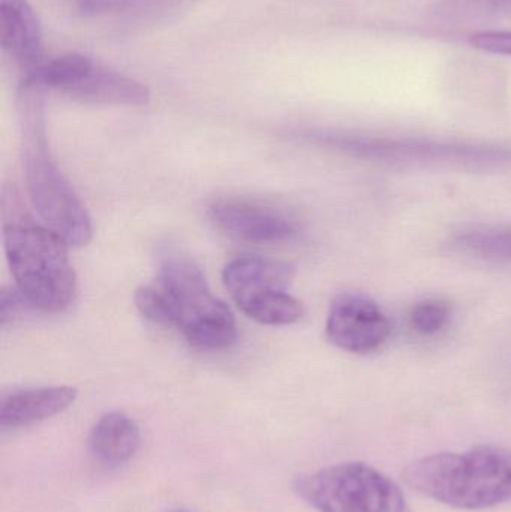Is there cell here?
Returning <instances> with one entry per match:
<instances>
[{
  "label": "cell",
  "mask_w": 511,
  "mask_h": 512,
  "mask_svg": "<svg viewBox=\"0 0 511 512\" xmlns=\"http://www.w3.org/2000/svg\"><path fill=\"white\" fill-rule=\"evenodd\" d=\"M452 248L489 261H511V230L483 227L464 231L453 237Z\"/></svg>",
  "instance_id": "obj_14"
},
{
  "label": "cell",
  "mask_w": 511,
  "mask_h": 512,
  "mask_svg": "<svg viewBox=\"0 0 511 512\" xmlns=\"http://www.w3.org/2000/svg\"><path fill=\"white\" fill-rule=\"evenodd\" d=\"M78 391L72 387H42L14 391L0 400L2 429L32 426L56 417L74 405Z\"/></svg>",
  "instance_id": "obj_9"
},
{
  "label": "cell",
  "mask_w": 511,
  "mask_h": 512,
  "mask_svg": "<svg viewBox=\"0 0 511 512\" xmlns=\"http://www.w3.org/2000/svg\"><path fill=\"white\" fill-rule=\"evenodd\" d=\"M411 489L461 510H486L511 501V453L480 447L468 453H440L405 468Z\"/></svg>",
  "instance_id": "obj_2"
},
{
  "label": "cell",
  "mask_w": 511,
  "mask_h": 512,
  "mask_svg": "<svg viewBox=\"0 0 511 512\" xmlns=\"http://www.w3.org/2000/svg\"><path fill=\"white\" fill-rule=\"evenodd\" d=\"M210 216L221 230L243 242L257 245L290 242L297 234L291 219L276 210L243 201H222L210 207Z\"/></svg>",
  "instance_id": "obj_7"
},
{
  "label": "cell",
  "mask_w": 511,
  "mask_h": 512,
  "mask_svg": "<svg viewBox=\"0 0 511 512\" xmlns=\"http://www.w3.org/2000/svg\"><path fill=\"white\" fill-rule=\"evenodd\" d=\"M294 492L318 512H411L402 490L366 463H341L300 475Z\"/></svg>",
  "instance_id": "obj_5"
},
{
  "label": "cell",
  "mask_w": 511,
  "mask_h": 512,
  "mask_svg": "<svg viewBox=\"0 0 511 512\" xmlns=\"http://www.w3.org/2000/svg\"><path fill=\"white\" fill-rule=\"evenodd\" d=\"M140 447V426L123 412L102 415L89 435L90 453L105 468L126 465Z\"/></svg>",
  "instance_id": "obj_10"
},
{
  "label": "cell",
  "mask_w": 511,
  "mask_h": 512,
  "mask_svg": "<svg viewBox=\"0 0 511 512\" xmlns=\"http://www.w3.org/2000/svg\"><path fill=\"white\" fill-rule=\"evenodd\" d=\"M390 321L371 298L359 294L339 295L327 316V339L354 354L381 348L390 336Z\"/></svg>",
  "instance_id": "obj_6"
},
{
  "label": "cell",
  "mask_w": 511,
  "mask_h": 512,
  "mask_svg": "<svg viewBox=\"0 0 511 512\" xmlns=\"http://www.w3.org/2000/svg\"><path fill=\"white\" fill-rule=\"evenodd\" d=\"M491 3L494 8L511 9V0H486Z\"/></svg>",
  "instance_id": "obj_19"
},
{
  "label": "cell",
  "mask_w": 511,
  "mask_h": 512,
  "mask_svg": "<svg viewBox=\"0 0 511 512\" xmlns=\"http://www.w3.org/2000/svg\"><path fill=\"white\" fill-rule=\"evenodd\" d=\"M452 310L449 304L437 298H429V300L419 301L411 310V325L414 330L425 336L437 334L449 324Z\"/></svg>",
  "instance_id": "obj_16"
},
{
  "label": "cell",
  "mask_w": 511,
  "mask_h": 512,
  "mask_svg": "<svg viewBox=\"0 0 511 512\" xmlns=\"http://www.w3.org/2000/svg\"><path fill=\"white\" fill-rule=\"evenodd\" d=\"M6 258L17 288L33 309L60 313L77 297V276L69 261L68 243L29 218L3 221Z\"/></svg>",
  "instance_id": "obj_3"
},
{
  "label": "cell",
  "mask_w": 511,
  "mask_h": 512,
  "mask_svg": "<svg viewBox=\"0 0 511 512\" xmlns=\"http://www.w3.org/2000/svg\"><path fill=\"white\" fill-rule=\"evenodd\" d=\"M294 274L293 265L279 259L239 256L225 265L222 280L239 309H243L258 298L287 291Z\"/></svg>",
  "instance_id": "obj_8"
},
{
  "label": "cell",
  "mask_w": 511,
  "mask_h": 512,
  "mask_svg": "<svg viewBox=\"0 0 511 512\" xmlns=\"http://www.w3.org/2000/svg\"><path fill=\"white\" fill-rule=\"evenodd\" d=\"M95 69V63L81 54H65L50 62L33 66L27 74V84L51 87L68 95L74 87L83 83Z\"/></svg>",
  "instance_id": "obj_13"
},
{
  "label": "cell",
  "mask_w": 511,
  "mask_h": 512,
  "mask_svg": "<svg viewBox=\"0 0 511 512\" xmlns=\"http://www.w3.org/2000/svg\"><path fill=\"white\" fill-rule=\"evenodd\" d=\"M470 44L486 53L511 56V30H486L474 33Z\"/></svg>",
  "instance_id": "obj_17"
},
{
  "label": "cell",
  "mask_w": 511,
  "mask_h": 512,
  "mask_svg": "<svg viewBox=\"0 0 511 512\" xmlns=\"http://www.w3.org/2000/svg\"><path fill=\"white\" fill-rule=\"evenodd\" d=\"M146 304L152 322L182 331L195 349L221 351L237 340L230 307L212 294L194 259L179 252L162 258Z\"/></svg>",
  "instance_id": "obj_1"
},
{
  "label": "cell",
  "mask_w": 511,
  "mask_h": 512,
  "mask_svg": "<svg viewBox=\"0 0 511 512\" xmlns=\"http://www.w3.org/2000/svg\"><path fill=\"white\" fill-rule=\"evenodd\" d=\"M242 312L264 325H291L305 315L302 301L288 291L275 292L252 301Z\"/></svg>",
  "instance_id": "obj_15"
},
{
  "label": "cell",
  "mask_w": 511,
  "mask_h": 512,
  "mask_svg": "<svg viewBox=\"0 0 511 512\" xmlns=\"http://www.w3.org/2000/svg\"><path fill=\"white\" fill-rule=\"evenodd\" d=\"M32 307L18 288H3L0 292V322L12 321L15 316Z\"/></svg>",
  "instance_id": "obj_18"
},
{
  "label": "cell",
  "mask_w": 511,
  "mask_h": 512,
  "mask_svg": "<svg viewBox=\"0 0 511 512\" xmlns=\"http://www.w3.org/2000/svg\"><path fill=\"white\" fill-rule=\"evenodd\" d=\"M0 41L26 62L38 56V20L26 0H0Z\"/></svg>",
  "instance_id": "obj_11"
},
{
  "label": "cell",
  "mask_w": 511,
  "mask_h": 512,
  "mask_svg": "<svg viewBox=\"0 0 511 512\" xmlns=\"http://www.w3.org/2000/svg\"><path fill=\"white\" fill-rule=\"evenodd\" d=\"M75 99L102 104L144 105L149 102V90L137 81L116 72L95 66L92 74L68 93Z\"/></svg>",
  "instance_id": "obj_12"
},
{
  "label": "cell",
  "mask_w": 511,
  "mask_h": 512,
  "mask_svg": "<svg viewBox=\"0 0 511 512\" xmlns=\"http://www.w3.org/2000/svg\"><path fill=\"white\" fill-rule=\"evenodd\" d=\"M21 129L24 179L39 218L69 246H86L93 236L92 219L51 155L38 102L24 101Z\"/></svg>",
  "instance_id": "obj_4"
}]
</instances>
